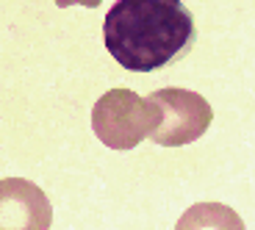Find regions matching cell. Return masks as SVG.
<instances>
[{
    "label": "cell",
    "instance_id": "3957f363",
    "mask_svg": "<svg viewBox=\"0 0 255 230\" xmlns=\"http://www.w3.org/2000/svg\"><path fill=\"white\" fill-rule=\"evenodd\" d=\"M153 100L161 106V125L150 139L158 147H183L211 128L214 111L203 95L189 89H158Z\"/></svg>",
    "mask_w": 255,
    "mask_h": 230
},
{
    "label": "cell",
    "instance_id": "277c9868",
    "mask_svg": "<svg viewBox=\"0 0 255 230\" xmlns=\"http://www.w3.org/2000/svg\"><path fill=\"white\" fill-rule=\"evenodd\" d=\"M53 208L36 183L6 178L0 183V230H50Z\"/></svg>",
    "mask_w": 255,
    "mask_h": 230
},
{
    "label": "cell",
    "instance_id": "6da1fadb",
    "mask_svg": "<svg viewBox=\"0 0 255 230\" xmlns=\"http://www.w3.org/2000/svg\"><path fill=\"white\" fill-rule=\"evenodd\" d=\"M103 39L120 67L153 72L189 50L194 17L180 0H117L106 14Z\"/></svg>",
    "mask_w": 255,
    "mask_h": 230
},
{
    "label": "cell",
    "instance_id": "5b68a950",
    "mask_svg": "<svg viewBox=\"0 0 255 230\" xmlns=\"http://www.w3.org/2000/svg\"><path fill=\"white\" fill-rule=\"evenodd\" d=\"M175 230H247L244 219L225 203H197L186 208Z\"/></svg>",
    "mask_w": 255,
    "mask_h": 230
},
{
    "label": "cell",
    "instance_id": "8992f818",
    "mask_svg": "<svg viewBox=\"0 0 255 230\" xmlns=\"http://www.w3.org/2000/svg\"><path fill=\"white\" fill-rule=\"evenodd\" d=\"M103 0H56V6L70 8V6H86V8H97Z\"/></svg>",
    "mask_w": 255,
    "mask_h": 230
},
{
    "label": "cell",
    "instance_id": "7a4b0ae2",
    "mask_svg": "<svg viewBox=\"0 0 255 230\" xmlns=\"http://www.w3.org/2000/svg\"><path fill=\"white\" fill-rule=\"evenodd\" d=\"M161 125V106L130 89H111L92 109V130L111 150H133Z\"/></svg>",
    "mask_w": 255,
    "mask_h": 230
}]
</instances>
